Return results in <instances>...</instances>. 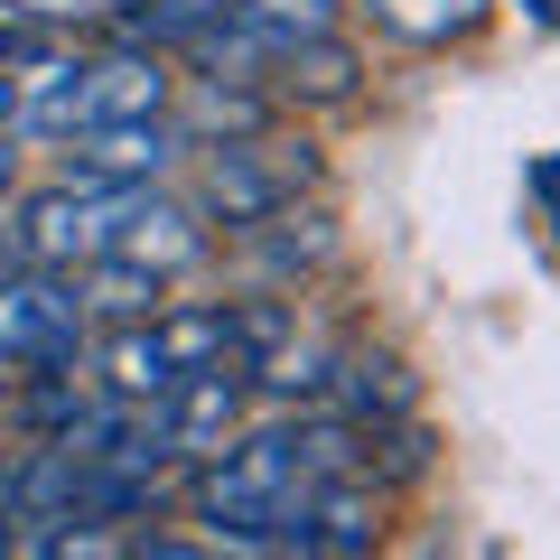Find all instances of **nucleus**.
<instances>
[{
    "mask_svg": "<svg viewBox=\"0 0 560 560\" xmlns=\"http://www.w3.org/2000/svg\"><path fill=\"white\" fill-rule=\"evenodd\" d=\"M533 206H541V224L560 234V150H551V160H533Z\"/></svg>",
    "mask_w": 560,
    "mask_h": 560,
    "instance_id": "obj_9",
    "label": "nucleus"
},
{
    "mask_svg": "<svg viewBox=\"0 0 560 560\" xmlns=\"http://www.w3.org/2000/svg\"><path fill=\"white\" fill-rule=\"evenodd\" d=\"M10 113H20V84H10V75H0V121H10Z\"/></svg>",
    "mask_w": 560,
    "mask_h": 560,
    "instance_id": "obj_13",
    "label": "nucleus"
},
{
    "mask_svg": "<svg viewBox=\"0 0 560 560\" xmlns=\"http://www.w3.org/2000/svg\"><path fill=\"white\" fill-rule=\"evenodd\" d=\"M20 271V234H10V224H0V280Z\"/></svg>",
    "mask_w": 560,
    "mask_h": 560,
    "instance_id": "obj_12",
    "label": "nucleus"
},
{
    "mask_svg": "<svg viewBox=\"0 0 560 560\" xmlns=\"http://www.w3.org/2000/svg\"><path fill=\"white\" fill-rule=\"evenodd\" d=\"M224 560H327L308 541H224Z\"/></svg>",
    "mask_w": 560,
    "mask_h": 560,
    "instance_id": "obj_10",
    "label": "nucleus"
},
{
    "mask_svg": "<svg viewBox=\"0 0 560 560\" xmlns=\"http://www.w3.org/2000/svg\"><path fill=\"white\" fill-rule=\"evenodd\" d=\"M20 84V131L28 140H94V131H131V121L168 113V66L121 47V57H28Z\"/></svg>",
    "mask_w": 560,
    "mask_h": 560,
    "instance_id": "obj_2",
    "label": "nucleus"
},
{
    "mask_svg": "<svg viewBox=\"0 0 560 560\" xmlns=\"http://www.w3.org/2000/svg\"><path fill=\"white\" fill-rule=\"evenodd\" d=\"M0 401H10V374H0Z\"/></svg>",
    "mask_w": 560,
    "mask_h": 560,
    "instance_id": "obj_16",
    "label": "nucleus"
},
{
    "mask_svg": "<svg viewBox=\"0 0 560 560\" xmlns=\"http://www.w3.org/2000/svg\"><path fill=\"white\" fill-rule=\"evenodd\" d=\"M374 477V430L355 420H271L197 467V514L224 541H300L337 486Z\"/></svg>",
    "mask_w": 560,
    "mask_h": 560,
    "instance_id": "obj_1",
    "label": "nucleus"
},
{
    "mask_svg": "<svg viewBox=\"0 0 560 560\" xmlns=\"http://www.w3.org/2000/svg\"><path fill=\"white\" fill-rule=\"evenodd\" d=\"M178 160V131L168 121H131V131H94L66 150V168H75L84 187H160V168Z\"/></svg>",
    "mask_w": 560,
    "mask_h": 560,
    "instance_id": "obj_6",
    "label": "nucleus"
},
{
    "mask_svg": "<svg viewBox=\"0 0 560 560\" xmlns=\"http://www.w3.org/2000/svg\"><path fill=\"white\" fill-rule=\"evenodd\" d=\"M523 10H533V20H551V28H560V0H523Z\"/></svg>",
    "mask_w": 560,
    "mask_h": 560,
    "instance_id": "obj_14",
    "label": "nucleus"
},
{
    "mask_svg": "<svg viewBox=\"0 0 560 560\" xmlns=\"http://www.w3.org/2000/svg\"><path fill=\"white\" fill-rule=\"evenodd\" d=\"M0 187H10V150H0Z\"/></svg>",
    "mask_w": 560,
    "mask_h": 560,
    "instance_id": "obj_15",
    "label": "nucleus"
},
{
    "mask_svg": "<svg viewBox=\"0 0 560 560\" xmlns=\"http://www.w3.org/2000/svg\"><path fill=\"white\" fill-rule=\"evenodd\" d=\"M308 178H318V160L290 150V140H224L206 160V197H215L224 224H280V206L300 197Z\"/></svg>",
    "mask_w": 560,
    "mask_h": 560,
    "instance_id": "obj_5",
    "label": "nucleus"
},
{
    "mask_svg": "<svg viewBox=\"0 0 560 560\" xmlns=\"http://www.w3.org/2000/svg\"><path fill=\"white\" fill-rule=\"evenodd\" d=\"M84 290L57 271H10L0 280V374H66L84 346Z\"/></svg>",
    "mask_w": 560,
    "mask_h": 560,
    "instance_id": "obj_4",
    "label": "nucleus"
},
{
    "mask_svg": "<svg viewBox=\"0 0 560 560\" xmlns=\"http://www.w3.org/2000/svg\"><path fill=\"white\" fill-rule=\"evenodd\" d=\"M393 38H411V47H440V38H467V28L486 20V0H364Z\"/></svg>",
    "mask_w": 560,
    "mask_h": 560,
    "instance_id": "obj_7",
    "label": "nucleus"
},
{
    "mask_svg": "<svg viewBox=\"0 0 560 560\" xmlns=\"http://www.w3.org/2000/svg\"><path fill=\"white\" fill-rule=\"evenodd\" d=\"M140 206H150V187H84V178H66V187H47V197H28L10 234H20L28 271L75 280V271H113L121 261Z\"/></svg>",
    "mask_w": 560,
    "mask_h": 560,
    "instance_id": "obj_3",
    "label": "nucleus"
},
{
    "mask_svg": "<svg viewBox=\"0 0 560 560\" xmlns=\"http://www.w3.org/2000/svg\"><path fill=\"white\" fill-rule=\"evenodd\" d=\"M121 560H215V551H206V541H131V551H121Z\"/></svg>",
    "mask_w": 560,
    "mask_h": 560,
    "instance_id": "obj_11",
    "label": "nucleus"
},
{
    "mask_svg": "<svg viewBox=\"0 0 560 560\" xmlns=\"http://www.w3.org/2000/svg\"><path fill=\"white\" fill-rule=\"evenodd\" d=\"M20 20H38V28H75V20H121L131 0H10Z\"/></svg>",
    "mask_w": 560,
    "mask_h": 560,
    "instance_id": "obj_8",
    "label": "nucleus"
}]
</instances>
